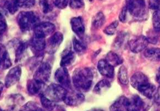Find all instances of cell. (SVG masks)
Instances as JSON below:
<instances>
[{"label": "cell", "instance_id": "6da1fadb", "mask_svg": "<svg viewBox=\"0 0 160 111\" xmlns=\"http://www.w3.org/2000/svg\"><path fill=\"white\" fill-rule=\"evenodd\" d=\"M130 84L142 95L148 98H153L156 93V86L149 82L148 78L142 72L134 73L130 78Z\"/></svg>", "mask_w": 160, "mask_h": 111}, {"label": "cell", "instance_id": "7a4b0ae2", "mask_svg": "<svg viewBox=\"0 0 160 111\" xmlns=\"http://www.w3.org/2000/svg\"><path fill=\"white\" fill-rule=\"evenodd\" d=\"M94 74L92 69L88 67L78 68L74 71L72 82L78 90L87 91L92 86Z\"/></svg>", "mask_w": 160, "mask_h": 111}, {"label": "cell", "instance_id": "3957f363", "mask_svg": "<svg viewBox=\"0 0 160 111\" xmlns=\"http://www.w3.org/2000/svg\"><path fill=\"white\" fill-rule=\"evenodd\" d=\"M126 7L132 17L138 21L147 19L148 10L145 0H126Z\"/></svg>", "mask_w": 160, "mask_h": 111}, {"label": "cell", "instance_id": "277c9868", "mask_svg": "<svg viewBox=\"0 0 160 111\" xmlns=\"http://www.w3.org/2000/svg\"><path fill=\"white\" fill-rule=\"evenodd\" d=\"M19 27L23 32H29L39 23L38 14L33 11L21 12L17 18Z\"/></svg>", "mask_w": 160, "mask_h": 111}, {"label": "cell", "instance_id": "5b68a950", "mask_svg": "<svg viewBox=\"0 0 160 111\" xmlns=\"http://www.w3.org/2000/svg\"><path fill=\"white\" fill-rule=\"evenodd\" d=\"M67 91L59 84H51L46 88L43 94L53 102H61L63 101Z\"/></svg>", "mask_w": 160, "mask_h": 111}, {"label": "cell", "instance_id": "8992f818", "mask_svg": "<svg viewBox=\"0 0 160 111\" xmlns=\"http://www.w3.org/2000/svg\"><path fill=\"white\" fill-rule=\"evenodd\" d=\"M55 79L61 86L67 90H71L72 88L71 78L66 67H61L57 69L55 72Z\"/></svg>", "mask_w": 160, "mask_h": 111}, {"label": "cell", "instance_id": "52a82bcc", "mask_svg": "<svg viewBox=\"0 0 160 111\" xmlns=\"http://www.w3.org/2000/svg\"><path fill=\"white\" fill-rule=\"evenodd\" d=\"M51 66L48 62L41 63L35 72L33 78L39 82L46 83L50 78Z\"/></svg>", "mask_w": 160, "mask_h": 111}, {"label": "cell", "instance_id": "ba28073f", "mask_svg": "<svg viewBox=\"0 0 160 111\" xmlns=\"http://www.w3.org/2000/svg\"><path fill=\"white\" fill-rule=\"evenodd\" d=\"M55 24L48 22L39 23L33 29L34 35L39 37L45 38L55 32Z\"/></svg>", "mask_w": 160, "mask_h": 111}, {"label": "cell", "instance_id": "9c48e42d", "mask_svg": "<svg viewBox=\"0 0 160 111\" xmlns=\"http://www.w3.org/2000/svg\"><path fill=\"white\" fill-rule=\"evenodd\" d=\"M63 41V35L61 32H56L50 36L46 42V52L53 54L56 52L61 44Z\"/></svg>", "mask_w": 160, "mask_h": 111}, {"label": "cell", "instance_id": "30bf717a", "mask_svg": "<svg viewBox=\"0 0 160 111\" xmlns=\"http://www.w3.org/2000/svg\"><path fill=\"white\" fill-rule=\"evenodd\" d=\"M149 43L147 37L140 35L129 41V46L132 52L138 53L146 48Z\"/></svg>", "mask_w": 160, "mask_h": 111}, {"label": "cell", "instance_id": "8fae6325", "mask_svg": "<svg viewBox=\"0 0 160 111\" xmlns=\"http://www.w3.org/2000/svg\"><path fill=\"white\" fill-rule=\"evenodd\" d=\"M85 99L84 95L80 92L67 91V93L63 101L69 106H77L84 102Z\"/></svg>", "mask_w": 160, "mask_h": 111}, {"label": "cell", "instance_id": "7c38bea8", "mask_svg": "<svg viewBox=\"0 0 160 111\" xmlns=\"http://www.w3.org/2000/svg\"><path fill=\"white\" fill-rule=\"evenodd\" d=\"M29 46L35 55H42L43 54V50L46 48V42L45 38L34 35L30 40Z\"/></svg>", "mask_w": 160, "mask_h": 111}, {"label": "cell", "instance_id": "4fadbf2b", "mask_svg": "<svg viewBox=\"0 0 160 111\" xmlns=\"http://www.w3.org/2000/svg\"><path fill=\"white\" fill-rule=\"evenodd\" d=\"M21 74L22 69L21 67L16 66L11 68L5 78V86L7 88H9L16 84L20 80Z\"/></svg>", "mask_w": 160, "mask_h": 111}, {"label": "cell", "instance_id": "5bb4252c", "mask_svg": "<svg viewBox=\"0 0 160 111\" xmlns=\"http://www.w3.org/2000/svg\"><path fill=\"white\" fill-rule=\"evenodd\" d=\"M46 88L45 83L39 82L34 78L28 82L27 91L30 95L40 96L43 94Z\"/></svg>", "mask_w": 160, "mask_h": 111}, {"label": "cell", "instance_id": "9a60e30c", "mask_svg": "<svg viewBox=\"0 0 160 111\" xmlns=\"http://www.w3.org/2000/svg\"><path fill=\"white\" fill-rule=\"evenodd\" d=\"M11 44L13 45V47H16L15 62L16 63L20 62L25 57L29 44L27 42H23L16 39L12 41Z\"/></svg>", "mask_w": 160, "mask_h": 111}, {"label": "cell", "instance_id": "2e32d148", "mask_svg": "<svg viewBox=\"0 0 160 111\" xmlns=\"http://www.w3.org/2000/svg\"><path fill=\"white\" fill-rule=\"evenodd\" d=\"M24 100V98L20 94L11 95L6 101V108L8 111H17L23 106Z\"/></svg>", "mask_w": 160, "mask_h": 111}, {"label": "cell", "instance_id": "e0dca14e", "mask_svg": "<svg viewBox=\"0 0 160 111\" xmlns=\"http://www.w3.org/2000/svg\"><path fill=\"white\" fill-rule=\"evenodd\" d=\"M98 69L101 75L108 78H113L114 75V67L106 59H101L98 63Z\"/></svg>", "mask_w": 160, "mask_h": 111}, {"label": "cell", "instance_id": "ac0fdd59", "mask_svg": "<svg viewBox=\"0 0 160 111\" xmlns=\"http://www.w3.org/2000/svg\"><path fill=\"white\" fill-rule=\"evenodd\" d=\"M71 25L73 32L79 38H82L85 33V26L82 17H77L72 18Z\"/></svg>", "mask_w": 160, "mask_h": 111}, {"label": "cell", "instance_id": "d6986e66", "mask_svg": "<svg viewBox=\"0 0 160 111\" xmlns=\"http://www.w3.org/2000/svg\"><path fill=\"white\" fill-rule=\"evenodd\" d=\"M129 100L128 111H144L146 109V104L139 96H133Z\"/></svg>", "mask_w": 160, "mask_h": 111}, {"label": "cell", "instance_id": "ffe728a7", "mask_svg": "<svg viewBox=\"0 0 160 111\" xmlns=\"http://www.w3.org/2000/svg\"><path fill=\"white\" fill-rule=\"evenodd\" d=\"M129 100L125 96H121L110 106V111H128Z\"/></svg>", "mask_w": 160, "mask_h": 111}, {"label": "cell", "instance_id": "44dd1931", "mask_svg": "<svg viewBox=\"0 0 160 111\" xmlns=\"http://www.w3.org/2000/svg\"><path fill=\"white\" fill-rule=\"evenodd\" d=\"M75 59V53L71 50L67 51L66 53H63V56H62L60 62V66L62 67H67L70 66L73 63Z\"/></svg>", "mask_w": 160, "mask_h": 111}, {"label": "cell", "instance_id": "7402d4cb", "mask_svg": "<svg viewBox=\"0 0 160 111\" xmlns=\"http://www.w3.org/2000/svg\"><path fill=\"white\" fill-rule=\"evenodd\" d=\"M144 56L150 61H160V48H149L145 51Z\"/></svg>", "mask_w": 160, "mask_h": 111}, {"label": "cell", "instance_id": "603a6c76", "mask_svg": "<svg viewBox=\"0 0 160 111\" xmlns=\"http://www.w3.org/2000/svg\"><path fill=\"white\" fill-rule=\"evenodd\" d=\"M111 85L108 80L103 79L98 82L93 89L94 93L98 95H101L108 91L111 88Z\"/></svg>", "mask_w": 160, "mask_h": 111}, {"label": "cell", "instance_id": "cb8c5ba5", "mask_svg": "<svg viewBox=\"0 0 160 111\" xmlns=\"http://www.w3.org/2000/svg\"><path fill=\"white\" fill-rule=\"evenodd\" d=\"M19 7L18 0H5L3 3L4 9L11 14L16 13Z\"/></svg>", "mask_w": 160, "mask_h": 111}, {"label": "cell", "instance_id": "d4e9b609", "mask_svg": "<svg viewBox=\"0 0 160 111\" xmlns=\"http://www.w3.org/2000/svg\"><path fill=\"white\" fill-rule=\"evenodd\" d=\"M105 59L114 67L121 65L123 63V59L121 57L113 51H110L108 53Z\"/></svg>", "mask_w": 160, "mask_h": 111}, {"label": "cell", "instance_id": "484cf974", "mask_svg": "<svg viewBox=\"0 0 160 111\" xmlns=\"http://www.w3.org/2000/svg\"><path fill=\"white\" fill-rule=\"evenodd\" d=\"M105 17L102 12L96 13L92 19V26L96 29H100L105 23Z\"/></svg>", "mask_w": 160, "mask_h": 111}, {"label": "cell", "instance_id": "4316f807", "mask_svg": "<svg viewBox=\"0 0 160 111\" xmlns=\"http://www.w3.org/2000/svg\"><path fill=\"white\" fill-rule=\"evenodd\" d=\"M73 47L75 52L79 55H82L87 51V46L76 37H74L73 39Z\"/></svg>", "mask_w": 160, "mask_h": 111}, {"label": "cell", "instance_id": "83f0119b", "mask_svg": "<svg viewBox=\"0 0 160 111\" xmlns=\"http://www.w3.org/2000/svg\"><path fill=\"white\" fill-rule=\"evenodd\" d=\"M12 66L11 60L9 57V53L7 50L1 51V67L3 69H7Z\"/></svg>", "mask_w": 160, "mask_h": 111}, {"label": "cell", "instance_id": "f1b7e54d", "mask_svg": "<svg viewBox=\"0 0 160 111\" xmlns=\"http://www.w3.org/2000/svg\"><path fill=\"white\" fill-rule=\"evenodd\" d=\"M40 6L43 13H50L55 6L54 0H40Z\"/></svg>", "mask_w": 160, "mask_h": 111}, {"label": "cell", "instance_id": "f546056e", "mask_svg": "<svg viewBox=\"0 0 160 111\" xmlns=\"http://www.w3.org/2000/svg\"><path fill=\"white\" fill-rule=\"evenodd\" d=\"M40 96L41 104L44 108L48 111H53L56 108L58 105L56 104V102L50 100L43 94H41Z\"/></svg>", "mask_w": 160, "mask_h": 111}, {"label": "cell", "instance_id": "4dcf8cb0", "mask_svg": "<svg viewBox=\"0 0 160 111\" xmlns=\"http://www.w3.org/2000/svg\"><path fill=\"white\" fill-rule=\"evenodd\" d=\"M118 79L122 84L127 85L129 83L127 69L124 66H121L119 68L118 72Z\"/></svg>", "mask_w": 160, "mask_h": 111}, {"label": "cell", "instance_id": "1f68e13d", "mask_svg": "<svg viewBox=\"0 0 160 111\" xmlns=\"http://www.w3.org/2000/svg\"><path fill=\"white\" fill-rule=\"evenodd\" d=\"M20 111H43L42 108L39 106L38 104L37 103L32 101H29V102L26 103L25 104L23 105Z\"/></svg>", "mask_w": 160, "mask_h": 111}, {"label": "cell", "instance_id": "d6a6232c", "mask_svg": "<svg viewBox=\"0 0 160 111\" xmlns=\"http://www.w3.org/2000/svg\"><path fill=\"white\" fill-rule=\"evenodd\" d=\"M153 29L156 32H160V10L156 11L152 16Z\"/></svg>", "mask_w": 160, "mask_h": 111}, {"label": "cell", "instance_id": "836d02e7", "mask_svg": "<svg viewBox=\"0 0 160 111\" xmlns=\"http://www.w3.org/2000/svg\"><path fill=\"white\" fill-rule=\"evenodd\" d=\"M118 25V22L117 21H114L107 27H106L105 29L103 30V32L108 35H113L116 33Z\"/></svg>", "mask_w": 160, "mask_h": 111}, {"label": "cell", "instance_id": "e575fe53", "mask_svg": "<svg viewBox=\"0 0 160 111\" xmlns=\"http://www.w3.org/2000/svg\"><path fill=\"white\" fill-rule=\"evenodd\" d=\"M126 36L127 35H126V33H122L118 34V35L115 39V41L113 43L114 47L117 48H121L122 46L123 45V43L126 40Z\"/></svg>", "mask_w": 160, "mask_h": 111}, {"label": "cell", "instance_id": "d590c367", "mask_svg": "<svg viewBox=\"0 0 160 111\" xmlns=\"http://www.w3.org/2000/svg\"><path fill=\"white\" fill-rule=\"evenodd\" d=\"M69 6L74 9L82 8L84 6V0H70Z\"/></svg>", "mask_w": 160, "mask_h": 111}, {"label": "cell", "instance_id": "8d00e7d4", "mask_svg": "<svg viewBox=\"0 0 160 111\" xmlns=\"http://www.w3.org/2000/svg\"><path fill=\"white\" fill-rule=\"evenodd\" d=\"M19 7L24 8H30L35 4V0H18Z\"/></svg>", "mask_w": 160, "mask_h": 111}, {"label": "cell", "instance_id": "74e56055", "mask_svg": "<svg viewBox=\"0 0 160 111\" xmlns=\"http://www.w3.org/2000/svg\"><path fill=\"white\" fill-rule=\"evenodd\" d=\"M69 0H54L55 7L58 9H63L66 8L68 4Z\"/></svg>", "mask_w": 160, "mask_h": 111}, {"label": "cell", "instance_id": "f35d334b", "mask_svg": "<svg viewBox=\"0 0 160 111\" xmlns=\"http://www.w3.org/2000/svg\"><path fill=\"white\" fill-rule=\"evenodd\" d=\"M7 29V23L5 17L1 13V18H0V31H1V35L2 36L4 33L6 32Z\"/></svg>", "mask_w": 160, "mask_h": 111}, {"label": "cell", "instance_id": "ab89813d", "mask_svg": "<svg viewBox=\"0 0 160 111\" xmlns=\"http://www.w3.org/2000/svg\"><path fill=\"white\" fill-rule=\"evenodd\" d=\"M149 7L152 10H160V0H149Z\"/></svg>", "mask_w": 160, "mask_h": 111}, {"label": "cell", "instance_id": "60d3db41", "mask_svg": "<svg viewBox=\"0 0 160 111\" xmlns=\"http://www.w3.org/2000/svg\"><path fill=\"white\" fill-rule=\"evenodd\" d=\"M127 13H128V11L127 9V7L125 6L122 9L121 12L119 16V21H121L122 23H125L127 21Z\"/></svg>", "mask_w": 160, "mask_h": 111}, {"label": "cell", "instance_id": "b9f144b4", "mask_svg": "<svg viewBox=\"0 0 160 111\" xmlns=\"http://www.w3.org/2000/svg\"><path fill=\"white\" fill-rule=\"evenodd\" d=\"M153 98H154L155 102L157 104L160 105V86L156 91V93L154 95Z\"/></svg>", "mask_w": 160, "mask_h": 111}, {"label": "cell", "instance_id": "7bdbcfd3", "mask_svg": "<svg viewBox=\"0 0 160 111\" xmlns=\"http://www.w3.org/2000/svg\"><path fill=\"white\" fill-rule=\"evenodd\" d=\"M156 79L158 84H160V67L158 68V72L156 73Z\"/></svg>", "mask_w": 160, "mask_h": 111}, {"label": "cell", "instance_id": "ee69618b", "mask_svg": "<svg viewBox=\"0 0 160 111\" xmlns=\"http://www.w3.org/2000/svg\"><path fill=\"white\" fill-rule=\"evenodd\" d=\"M90 1H92V0H89Z\"/></svg>", "mask_w": 160, "mask_h": 111}, {"label": "cell", "instance_id": "f6af8a7d", "mask_svg": "<svg viewBox=\"0 0 160 111\" xmlns=\"http://www.w3.org/2000/svg\"><path fill=\"white\" fill-rule=\"evenodd\" d=\"M100 1H102V0H100Z\"/></svg>", "mask_w": 160, "mask_h": 111}]
</instances>
